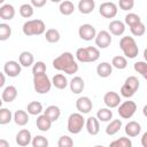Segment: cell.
<instances>
[{
  "label": "cell",
  "mask_w": 147,
  "mask_h": 147,
  "mask_svg": "<svg viewBox=\"0 0 147 147\" xmlns=\"http://www.w3.org/2000/svg\"><path fill=\"white\" fill-rule=\"evenodd\" d=\"M22 31L25 36L31 37V36H40V34L45 33L47 30H46V25H45L44 21L37 18V20L26 21L22 26Z\"/></svg>",
  "instance_id": "3957f363"
},
{
  "label": "cell",
  "mask_w": 147,
  "mask_h": 147,
  "mask_svg": "<svg viewBox=\"0 0 147 147\" xmlns=\"http://www.w3.org/2000/svg\"><path fill=\"white\" fill-rule=\"evenodd\" d=\"M78 10L82 14H90L95 8V1L94 0H80L78 2Z\"/></svg>",
  "instance_id": "cb8c5ba5"
},
{
  "label": "cell",
  "mask_w": 147,
  "mask_h": 147,
  "mask_svg": "<svg viewBox=\"0 0 147 147\" xmlns=\"http://www.w3.org/2000/svg\"><path fill=\"white\" fill-rule=\"evenodd\" d=\"M60 32L56 30V29H48L46 32H45V38L48 42L51 44H55L60 40Z\"/></svg>",
  "instance_id": "d590c367"
},
{
  "label": "cell",
  "mask_w": 147,
  "mask_h": 147,
  "mask_svg": "<svg viewBox=\"0 0 147 147\" xmlns=\"http://www.w3.org/2000/svg\"><path fill=\"white\" fill-rule=\"evenodd\" d=\"M78 34L80 37V39L85 40V41H91L92 39H95L96 37V30L92 24L85 23L82 24L78 29Z\"/></svg>",
  "instance_id": "30bf717a"
},
{
  "label": "cell",
  "mask_w": 147,
  "mask_h": 147,
  "mask_svg": "<svg viewBox=\"0 0 147 147\" xmlns=\"http://www.w3.org/2000/svg\"><path fill=\"white\" fill-rule=\"evenodd\" d=\"M26 110H28V114L29 115H32V116H39L44 109H42V105L39 102V101H31L28 107H26Z\"/></svg>",
  "instance_id": "f546056e"
},
{
  "label": "cell",
  "mask_w": 147,
  "mask_h": 147,
  "mask_svg": "<svg viewBox=\"0 0 147 147\" xmlns=\"http://www.w3.org/2000/svg\"><path fill=\"white\" fill-rule=\"evenodd\" d=\"M136 110H137V105L134 101H124L123 103H121L118 106V115L124 118V119H129L131 118L134 114H136Z\"/></svg>",
  "instance_id": "ba28073f"
},
{
  "label": "cell",
  "mask_w": 147,
  "mask_h": 147,
  "mask_svg": "<svg viewBox=\"0 0 147 147\" xmlns=\"http://www.w3.org/2000/svg\"><path fill=\"white\" fill-rule=\"evenodd\" d=\"M130 31H131V33H132L133 36H136V37H141V36L145 34L146 28H145V24H144L142 22H140V23H138V24L131 26V28H130Z\"/></svg>",
  "instance_id": "ab89813d"
},
{
  "label": "cell",
  "mask_w": 147,
  "mask_h": 147,
  "mask_svg": "<svg viewBox=\"0 0 147 147\" xmlns=\"http://www.w3.org/2000/svg\"><path fill=\"white\" fill-rule=\"evenodd\" d=\"M124 22H125L126 25H129V28H131V26H133V25L140 23V22H141V18H140L139 15H137V14H134V13H129L127 15H125Z\"/></svg>",
  "instance_id": "8d00e7d4"
},
{
  "label": "cell",
  "mask_w": 147,
  "mask_h": 147,
  "mask_svg": "<svg viewBox=\"0 0 147 147\" xmlns=\"http://www.w3.org/2000/svg\"><path fill=\"white\" fill-rule=\"evenodd\" d=\"M144 59H145V62H147V47L144 49Z\"/></svg>",
  "instance_id": "816d5d0a"
},
{
  "label": "cell",
  "mask_w": 147,
  "mask_h": 147,
  "mask_svg": "<svg viewBox=\"0 0 147 147\" xmlns=\"http://www.w3.org/2000/svg\"><path fill=\"white\" fill-rule=\"evenodd\" d=\"M0 147H9V142L6 139H0Z\"/></svg>",
  "instance_id": "c3c4849f"
},
{
  "label": "cell",
  "mask_w": 147,
  "mask_h": 147,
  "mask_svg": "<svg viewBox=\"0 0 147 147\" xmlns=\"http://www.w3.org/2000/svg\"><path fill=\"white\" fill-rule=\"evenodd\" d=\"M15 16V8L13 5H9V3H5L0 7V17L1 20H5V21H10L13 20Z\"/></svg>",
  "instance_id": "ffe728a7"
},
{
  "label": "cell",
  "mask_w": 147,
  "mask_h": 147,
  "mask_svg": "<svg viewBox=\"0 0 147 147\" xmlns=\"http://www.w3.org/2000/svg\"><path fill=\"white\" fill-rule=\"evenodd\" d=\"M142 77H144V78H145V79L147 80V69H146V71L144 72V75H142Z\"/></svg>",
  "instance_id": "f5cc1de1"
},
{
  "label": "cell",
  "mask_w": 147,
  "mask_h": 147,
  "mask_svg": "<svg viewBox=\"0 0 147 147\" xmlns=\"http://www.w3.org/2000/svg\"><path fill=\"white\" fill-rule=\"evenodd\" d=\"M76 108L80 114H88L93 108L92 100L88 96H79L76 100Z\"/></svg>",
  "instance_id": "4fadbf2b"
},
{
  "label": "cell",
  "mask_w": 147,
  "mask_h": 147,
  "mask_svg": "<svg viewBox=\"0 0 147 147\" xmlns=\"http://www.w3.org/2000/svg\"><path fill=\"white\" fill-rule=\"evenodd\" d=\"M76 59L82 62V63H90V62H95L100 57V52L96 47L94 46H88V47H80L76 51L75 54Z\"/></svg>",
  "instance_id": "7a4b0ae2"
},
{
  "label": "cell",
  "mask_w": 147,
  "mask_h": 147,
  "mask_svg": "<svg viewBox=\"0 0 147 147\" xmlns=\"http://www.w3.org/2000/svg\"><path fill=\"white\" fill-rule=\"evenodd\" d=\"M140 86V82L136 76H129L121 87V95L124 98H132Z\"/></svg>",
  "instance_id": "8992f818"
},
{
  "label": "cell",
  "mask_w": 147,
  "mask_h": 147,
  "mask_svg": "<svg viewBox=\"0 0 147 147\" xmlns=\"http://www.w3.org/2000/svg\"><path fill=\"white\" fill-rule=\"evenodd\" d=\"M100 122H108L113 118V111L109 108H100L95 116Z\"/></svg>",
  "instance_id": "836d02e7"
},
{
  "label": "cell",
  "mask_w": 147,
  "mask_h": 147,
  "mask_svg": "<svg viewBox=\"0 0 147 147\" xmlns=\"http://www.w3.org/2000/svg\"><path fill=\"white\" fill-rule=\"evenodd\" d=\"M18 62L22 67H25V68H29L33 64L34 62V57H33V54L31 52H28V51H23L20 56H18Z\"/></svg>",
  "instance_id": "d4e9b609"
},
{
  "label": "cell",
  "mask_w": 147,
  "mask_h": 147,
  "mask_svg": "<svg viewBox=\"0 0 147 147\" xmlns=\"http://www.w3.org/2000/svg\"><path fill=\"white\" fill-rule=\"evenodd\" d=\"M16 144L20 146V147H25L28 146L30 142H32V136H31V132L28 130V129H22L17 132L16 134Z\"/></svg>",
  "instance_id": "9a60e30c"
},
{
  "label": "cell",
  "mask_w": 147,
  "mask_h": 147,
  "mask_svg": "<svg viewBox=\"0 0 147 147\" xmlns=\"http://www.w3.org/2000/svg\"><path fill=\"white\" fill-rule=\"evenodd\" d=\"M124 131H125V134H126V136L133 138V137H137V136L140 133V131H141V125H140L138 122H136V121H131V122H129V123L125 125Z\"/></svg>",
  "instance_id": "44dd1931"
},
{
  "label": "cell",
  "mask_w": 147,
  "mask_h": 147,
  "mask_svg": "<svg viewBox=\"0 0 147 147\" xmlns=\"http://www.w3.org/2000/svg\"><path fill=\"white\" fill-rule=\"evenodd\" d=\"M52 80L48 78L46 74L33 76V87L34 91L39 94H46L52 88Z\"/></svg>",
  "instance_id": "52a82bcc"
},
{
  "label": "cell",
  "mask_w": 147,
  "mask_h": 147,
  "mask_svg": "<svg viewBox=\"0 0 147 147\" xmlns=\"http://www.w3.org/2000/svg\"><path fill=\"white\" fill-rule=\"evenodd\" d=\"M44 115H46L52 122H56L61 116V110H60V108L57 106L52 105V106H48L44 110Z\"/></svg>",
  "instance_id": "83f0119b"
},
{
  "label": "cell",
  "mask_w": 147,
  "mask_h": 147,
  "mask_svg": "<svg viewBox=\"0 0 147 147\" xmlns=\"http://www.w3.org/2000/svg\"><path fill=\"white\" fill-rule=\"evenodd\" d=\"M20 14L24 18H30L33 15V6L31 3H23L20 7Z\"/></svg>",
  "instance_id": "74e56055"
},
{
  "label": "cell",
  "mask_w": 147,
  "mask_h": 147,
  "mask_svg": "<svg viewBox=\"0 0 147 147\" xmlns=\"http://www.w3.org/2000/svg\"><path fill=\"white\" fill-rule=\"evenodd\" d=\"M86 121L85 118L83 117V114L80 113H72L70 114V116L68 117V124H67V129L70 133L72 134H78L84 125H85Z\"/></svg>",
  "instance_id": "5b68a950"
},
{
  "label": "cell",
  "mask_w": 147,
  "mask_h": 147,
  "mask_svg": "<svg viewBox=\"0 0 147 147\" xmlns=\"http://www.w3.org/2000/svg\"><path fill=\"white\" fill-rule=\"evenodd\" d=\"M32 147H48V140L44 136H36L32 138Z\"/></svg>",
  "instance_id": "b9f144b4"
},
{
  "label": "cell",
  "mask_w": 147,
  "mask_h": 147,
  "mask_svg": "<svg viewBox=\"0 0 147 147\" xmlns=\"http://www.w3.org/2000/svg\"><path fill=\"white\" fill-rule=\"evenodd\" d=\"M21 70H22V65L20 64V62L17 61H7L5 64H3V72L8 76V77H17L20 74H21Z\"/></svg>",
  "instance_id": "8fae6325"
},
{
  "label": "cell",
  "mask_w": 147,
  "mask_h": 147,
  "mask_svg": "<svg viewBox=\"0 0 147 147\" xmlns=\"http://www.w3.org/2000/svg\"><path fill=\"white\" fill-rule=\"evenodd\" d=\"M140 142H141V146L142 147H147V132H145L140 139Z\"/></svg>",
  "instance_id": "7dc6e473"
},
{
  "label": "cell",
  "mask_w": 147,
  "mask_h": 147,
  "mask_svg": "<svg viewBox=\"0 0 147 147\" xmlns=\"http://www.w3.org/2000/svg\"><path fill=\"white\" fill-rule=\"evenodd\" d=\"M94 40H95V45L99 48H107L111 44V36L108 31L101 30L96 33V37Z\"/></svg>",
  "instance_id": "5bb4252c"
},
{
  "label": "cell",
  "mask_w": 147,
  "mask_h": 147,
  "mask_svg": "<svg viewBox=\"0 0 147 147\" xmlns=\"http://www.w3.org/2000/svg\"><path fill=\"white\" fill-rule=\"evenodd\" d=\"M85 125H86V130H87L88 134H91V136H96L100 131V121L94 116H90L86 119Z\"/></svg>",
  "instance_id": "2e32d148"
},
{
  "label": "cell",
  "mask_w": 147,
  "mask_h": 147,
  "mask_svg": "<svg viewBox=\"0 0 147 147\" xmlns=\"http://www.w3.org/2000/svg\"><path fill=\"white\" fill-rule=\"evenodd\" d=\"M108 29H109V33L114 36H122L125 31V23L118 20H114L109 23Z\"/></svg>",
  "instance_id": "ac0fdd59"
},
{
  "label": "cell",
  "mask_w": 147,
  "mask_h": 147,
  "mask_svg": "<svg viewBox=\"0 0 147 147\" xmlns=\"http://www.w3.org/2000/svg\"><path fill=\"white\" fill-rule=\"evenodd\" d=\"M11 36V28L6 23H0V40L5 41Z\"/></svg>",
  "instance_id": "f35d334b"
},
{
  "label": "cell",
  "mask_w": 147,
  "mask_h": 147,
  "mask_svg": "<svg viewBox=\"0 0 147 147\" xmlns=\"http://www.w3.org/2000/svg\"><path fill=\"white\" fill-rule=\"evenodd\" d=\"M5 72H1L0 74V76H1V83H0V87H3V85H5Z\"/></svg>",
  "instance_id": "681fc988"
},
{
  "label": "cell",
  "mask_w": 147,
  "mask_h": 147,
  "mask_svg": "<svg viewBox=\"0 0 147 147\" xmlns=\"http://www.w3.org/2000/svg\"><path fill=\"white\" fill-rule=\"evenodd\" d=\"M13 121L15 122L16 125L24 126V125H26L29 123V115H28V113L25 110L18 109V110H16L14 113V119Z\"/></svg>",
  "instance_id": "484cf974"
},
{
  "label": "cell",
  "mask_w": 147,
  "mask_h": 147,
  "mask_svg": "<svg viewBox=\"0 0 147 147\" xmlns=\"http://www.w3.org/2000/svg\"><path fill=\"white\" fill-rule=\"evenodd\" d=\"M111 65L118 70H123L127 67V60L125 56H122V55H116L113 57L111 60Z\"/></svg>",
  "instance_id": "d6a6232c"
},
{
  "label": "cell",
  "mask_w": 147,
  "mask_h": 147,
  "mask_svg": "<svg viewBox=\"0 0 147 147\" xmlns=\"http://www.w3.org/2000/svg\"><path fill=\"white\" fill-rule=\"evenodd\" d=\"M53 68L68 75H74L78 71V64L70 52H64L53 60Z\"/></svg>",
  "instance_id": "6da1fadb"
},
{
  "label": "cell",
  "mask_w": 147,
  "mask_h": 147,
  "mask_svg": "<svg viewBox=\"0 0 147 147\" xmlns=\"http://www.w3.org/2000/svg\"><path fill=\"white\" fill-rule=\"evenodd\" d=\"M118 6L122 10H130L133 8L134 6V1L133 0H119L118 1Z\"/></svg>",
  "instance_id": "ee69618b"
},
{
  "label": "cell",
  "mask_w": 147,
  "mask_h": 147,
  "mask_svg": "<svg viewBox=\"0 0 147 147\" xmlns=\"http://www.w3.org/2000/svg\"><path fill=\"white\" fill-rule=\"evenodd\" d=\"M109 147H132V141L127 137H121L110 142Z\"/></svg>",
  "instance_id": "e575fe53"
},
{
  "label": "cell",
  "mask_w": 147,
  "mask_h": 147,
  "mask_svg": "<svg viewBox=\"0 0 147 147\" xmlns=\"http://www.w3.org/2000/svg\"><path fill=\"white\" fill-rule=\"evenodd\" d=\"M94 147H105V146H103V145H95Z\"/></svg>",
  "instance_id": "db71d44e"
},
{
  "label": "cell",
  "mask_w": 147,
  "mask_h": 147,
  "mask_svg": "<svg viewBox=\"0 0 147 147\" xmlns=\"http://www.w3.org/2000/svg\"><path fill=\"white\" fill-rule=\"evenodd\" d=\"M17 98V90L13 85H8L2 90L1 99L3 102H11Z\"/></svg>",
  "instance_id": "e0dca14e"
},
{
  "label": "cell",
  "mask_w": 147,
  "mask_h": 147,
  "mask_svg": "<svg viewBox=\"0 0 147 147\" xmlns=\"http://www.w3.org/2000/svg\"><path fill=\"white\" fill-rule=\"evenodd\" d=\"M122 127V121L121 119H113L106 127V133L108 136H115Z\"/></svg>",
  "instance_id": "4dcf8cb0"
},
{
  "label": "cell",
  "mask_w": 147,
  "mask_h": 147,
  "mask_svg": "<svg viewBox=\"0 0 147 147\" xmlns=\"http://www.w3.org/2000/svg\"><path fill=\"white\" fill-rule=\"evenodd\" d=\"M133 68H134V70H136L138 74H140V75L142 76L144 72H145L146 69H147V62H145V61H138V62H136V63L133 64Z\"/></svg>",
  "instance_id": "f6af8a7d"
},
{
  "label": "cell",
  "mask_w": 147,
  "mask_h": 147,
  "mask_svg": "<svg viewBox=\"0 0 147 147\" xmlns=\"http://www.w3.org/2000/svg\"><path fill=\"white\" fill-rule=\"evenodd\" d=\"M13 119H14V114L11 113V110H9L8 108L2 107L0 109V124L6 125Z\"/></svg>",
  "instance_id": "1f68e13d"
},
{
  "label": "cell",
  "mask_w": 147,
  "mask_h": 147,
  "mask_svg": "<svg viewBox=\"0 0 147 147\" xmlns=\"http://www.w3.org/2000/svg\"><path fill=\"white\" fill-rule=\"evenodd\" d=\"M103 102L107 106V108H117L121 105V96L118 93L114 91H109L103 95Z\"/></svg>",
  "instance_id": "7c38bea8"
},
{
  "label": "cell",
  "mask_w": 147,
  "mask_h": 147,
  "mask_svg": "<svg viewBox=\"0 0 147 147\" xmlns=\"http://www.w3.org/2000/svg\"><path fill=\"white\" fill-rule=\"evenodd\" d=\"M46 64L42 62V61H37L33 67H32V75L33 76H37V75H42V74H46Z\"/></svg>",
  "instance_id": "60d3db41"
},
{
  "label": "cell",
  "mask_w": 147,
  "mask_h": 147,
  "mask_svg": "<svg viewBox=\"0 0 147 147\" xmlns=\"http://www.w3.org/2000/svg\"><path fill=\"white\" fill-rule=\"evenodd\" d=\"M99 14L105 18H114L117 15V5L115 2H102L99 7Z\"/></svg>",
  "instance_id": "9c48e42d"
},
{
  "label": "cell",
  "mask_w": 147,
  "mask_h": 147,
  "mask_svg": "<svg viewBox=\"0 0 147 147\" xmlns=\"http://www.w3.org/2000/svg\"><path fill=\"white\" fill-rule=\"evenodd\" d=\"M113 72V65L108 62H101L96 67V74L101 78H107Z\"/></svg>",
  "instance_id": "603a6c76"
},
{
  "label": "cell",
  "mask_w": 147,
  "mask_h": 147,
  "mask_svg": "<svg viewBox=\"0 0 147 147\" xmlns=\"http://www.w3.org/2000/svg\"><path fill=\"white\" fill-rule=\"evenodd\" d=\"M142 114H144L145 117H147V105L144 106V108H142Z\"/></svg>",
  "instance_id": "f907efd6"
},
{
  "label": "cell",
  "mask_w": 147,
  "mask_h": 147,
  "mask_svg": "<svg viewBox=\"0 0 147 147\" xmlns=\"http://www.w3.org/2000/svg\"><path fill=\"white\" fill-rule=\"evenodd\" d=\"M57 147H74V140L69 136H61L57 140Z\"/></svg>",
  "instance_id": "7bdbcfd3"
},
{
  "label": "cell",
  "mask_w": 147,
  "mask_h": 147,
  "mask_svg": "<svg viewBox=\"0 0 147 147\" xmlns=\"http://www.w3.org/2000/svg\"><path fill=\"white\" fill-rule=\"evenodd\" d=\"M31 5L33 7L40 8V7H42V6L46 5V0H31Z\"/></svg>",
  "instance_id": "bcb514c9"
},
{
  "label": "cell",
  "mask_w": 147,
  "mask_h": 147,
  "mask_svg": "<svg viewBox=\"0 0 147 147\" xmlns=\"http://www.w3.org/2000/svg\"><path fill=\"white\" fill-rule=\"evenodd\" d=\"M59 10H60V13H61L62 15L69 16V15H71V14L74 13V10H75V5H74V2H71V1H69V0H64V1H62V2L60 3Z\"/></svg>",
  "instance_id": "f1b7e54d"
},
{
  "label": "cell",
  "mask_w": 147,
  "mask_h": 147,
  "mask_svg": "<svg viewBox=\"0 0 147 147\" xmlns=\"http://www.w3.org/2000/svg\"><path fill=\"white\" fill-rule=\"evenodd\" d=\"M69 87H70V91L74 93V94H79L83 92L84 87H85V83H84V79L79 76H76L74 77L70 83H69Z\"/></svg>",
  "instance_id": "d6986e66"
},
{
  "label": "cell",
  "mask_w": 147,
  "mask_h": 147,
  "mask_svg": "<svg viewBox=\"0 0 147 147\" xmlns=\"http://www.w3.org/2000/svg\"><path fill=\"white\" fill-rule=\"evenodd\" d=\"M52 84L57 90H64L69 85L68 79H67V77L63 74H56V75H54V77L52 78Z\"/></svg>",
  "instance_id": "4316f807"
},
{
  "label": "cell",
  "mask_w": 147,
  "mask_h": 147,
  "mask_svg": "<svg viewBox=\"0 0 147 147\" xmlns=\"http://www.w3.org/2000/svg\"><path fill=\"white\" fill-rule=\"evenodd\" d=\"M52 121L46 116V115H39L38 117H37V119H36V125H37V127H38V130H40V131H42V132H46V131H48L49 129H51V126H52Z\"/></svg>",
  "instance_id": "7402d4cb"
},
{
  "label": "cell",
  "mask_w": 147,
  "mask_h": 147,
  "mask_svg": "<svg viewBox=\"0 0 147 147\" xmlns=\"http://www.w3.org/2000/svg\"><path fill=\"white\" fill-rule=\"evenodd\" d=\"M119 47L123 52V54L125 55V57L127 59H134L137 57L138 53H139V48L138 45L136 42V40L133 39V37H122L119 40Z\"/></svg>",
  "instance_id": "277c9868"
}]
</instances>
